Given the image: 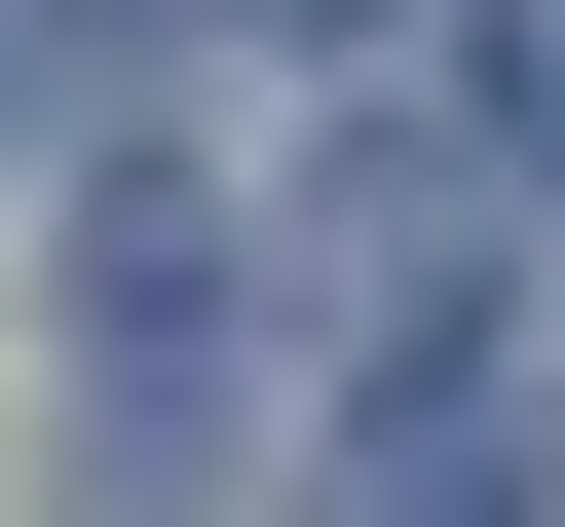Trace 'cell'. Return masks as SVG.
I'll use <instances>...</instances> for the list:
<instances>
[]
</instances>
